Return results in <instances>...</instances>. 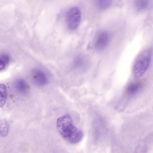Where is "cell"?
I'll return each instance as SVG.
<instances>
[{"instance_id": "1", "label": "cell", "mask_w": 153, "mask_h": 153, "mask_svg": "<svg viewBox=\"0 0 153 153\" xmlns=\"http://www.w3.org/2000/svg\"><path fill=\"white\" fill-rule=\"evenodd\" d=\"M56 126L62 137L70 143H78L83 138V132L74 125L71 117L68 114L57 119Z\"/></svg>"}, {"instance_id": "2", "label": "cell", "mask_w": 153, "mask_h": 153, "mask_svg": "<svg viewBox=\"0 0 153 153\" xmlns=\"http://www.w3.org/2000/svg\"><path fill=\"white\" fill-rule=\"evenodd\" d=\"M152 55L151 50L146 49L141 52L136 57L133 66L134 74L136 77L142 76L150 64Z\"/></svg>"}, {"instance_id": "3", "label": "cell", "mask_w": 153, "mask_h": 153, "mask_svg": "<svg viewBox=\"0 0 153 153\" xmlns=\"http://www.w3.org/2000/svg\"><path fill=\"white\" fill-rule=\"evenodd\" d=\"M81 19L80 11L77 7L70 8L66 16V21L69 29L72 30L76 29L79 26Z\"/></svg>"}, {"instance_id": "4", "label": "cell", "mask_w": 153, "mask_h": 153, "mask_svg": "<svg viewBox=\"0 0 153 153\" xmlns=\"http://www.w3.org/2000/svg\"><path fill=\"white\" fill-rule=\"evenodd\" d=\"M110 41L109 33L105 31H101L96 35L94 41L96 48L99 50H102L108 46Z\"/></svg>"}, {"instance_id": "5", "label": "cell", "mask_w": 153, "mask_h": 153, "mask_svg": "<svg viewBox=\"0 0 153 153\" xmlns=\"http://www.w3.org/2000/svg\"><path fill=\"white\" fill-rule=\"evenodd\" d=\"M142 85L140 82H133L130 83L126 88L125 92V98H127L126 101H128L137 94L141 90Z\"/></svg>"}, {"instance_id": "6", "label": "cell", "mask_w": 153, "mask_h": 153, "mask_svg": "<svg viewBox=\"0 0 153 153\" xmlns=\"http://www.w3.org/2000/svg\"><path fill=\"white\" fill-rule=\"evenodd\" d=\"M32 77L33 82L38 86H44L48 83V80L46 75L40 69L34 70L32 72Z\"/></svg>"}, {"instance_id": "7", "label": "cell", "mask_w": 153, "mask_h": 153, "mask_svg": "<svg viewBox=\"0 0 153 153\" xmlns=\"http://www.w3.org/2000/svg\"><path fill=\"white\" fill-rule=\"evenodd\" d=\"M9 131V125L7 121L5 119L0 120V136L5 137Z\"/></svg>"}, {"instance_id": "8", "label": "cell", "mask_w": 153, "mask_h": 153, "mask_svg": "<svg viewBox=\"0 0 153 153\" xmlns=\"http://www.w3.org/2000/svg\"><path fill=\"white\" fill-rule=\"evenodd\" d=\"M7 97V88L4 84H0V107L5 104Z\"/></svg>"}, {"instance_id": "9", "label": "cell", "mask_w": 153, "mask_h": 153, "mask_svg": "<svg viewBox=\"0 0 153 153\" xmlns=\"http://www.w3.org/2000/svg\"><path fill=\"white\" fill-rule=\"evenodd\" d=\"M84 58L81 56H78L74 59L72 66L74 69L79 68L83 66L85 64Z\"/></svg>"}, {"instance_id": "10", "label": "cell", "mask_w": 153, "mask_h": 153, "mask_svg": "<svg viewBox=\"0 0 153 153\" xmlns=\"http://www.w3.org/2000/svg\"><path fill=\"white\" fill-rule=\"evenodd\" d=\"M98 7L101 10H105L109 7L111 4V0H95Z\"/></svg>"}, {"instance_id": "11", "label": "cell", "mask_w": 153, "mask_h": 153, "mask_svg": "<svg viewBox=\"0 0 153 153\" xmlns=\"http://www.w3.org/2000/svg\"><path fill=\"white\" fill-rule=\"evenodd\" d=\"M9 57L7 54H2L0 55V71L5 68L6 65L9 63Z\"/></svg>"}, {"instance_id": "12", "label": "cell", "mask_w": 153, "mask_h": 153, "mask_svg": "<svg viewBox=\"0 0 153 153\" xmlns=\"http://www.w3.org/2000/svg\"><path fill=\"white\" fill-rule=\"evenodd\" d=\"M148 0H135L134 4L138 10H143L146 8L148 5Z\"/></svg>"}, {"instance_id": "13", "label": "cell", "mask_w": 153, "mask_h": 153, "mask_svg": "<svg viewBox=\"0 0 153 153\" xmlns=\"http://www.w3.org/2000/svg\"><path fill=\"white\" fill-rule=\"evenodd\" d=\"M16 86L18 90L21 93H25L27 91V86L25 82L23 80L18 81L16 84Z\"/></svg>"}]
</instances>
